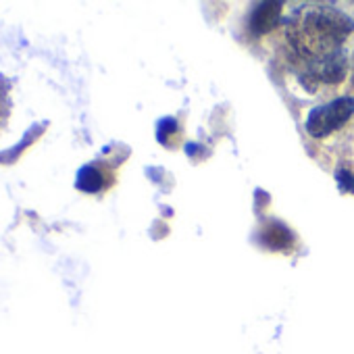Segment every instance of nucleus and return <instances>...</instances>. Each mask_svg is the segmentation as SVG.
Segmentation results:
<instances>
[{"instance_id": "1", "label": "nucleus", "mask_w": 354, "mask_h": 354, "mask_svg": "<svg viewBox=\"0 0 354 354\" xmlns=\"http://www.w3.org/2000/svg\"><path fill=\"white\" fill-rule=\"evenodd\" d=\"M352 32L354 21L344 11L333 7H308L292 17L286 38L292 55L310 65L339 53Z\"/></svg>"}, {"instance_id": "2", "label": "nucleus", "mask_w": 354, "mask_h": 354, "mask_svg": "<svg viewBox=\"0 0 354 354\" xmlns=\"http://www.w3.org/2000/svg\"><path fill=\"white\" fill-rule=\"evenodd\" d=\"M352 115H354V98L339 96L310 111V115L306 117V131L313 138H327L329 133L346 125Z\"/></svg>"}, {"instance_id": "3", "label": "nucleus", "mask_w": 354, "mask_h": 354, "mask_svg": "<svg viewBox=\"0 0 354 354\" xmlns=\"http://www.w3.org/2000/svg\"><path fill=\"white\" fill-rule=\"evenodd\" d=\"M346 73H348V59H346L344 50H339L327 59L306 65V71L302 77H304L306 88L315 90L319 84H327V86L339 84L346 77Z\"/></svg>"}, {"instance_id": "4", "label": "nucleus", "mask_w": 354, "mask_h": 354, "mask_svg": "<svg viewBox=\"0 0 354 354\" xmlns=\"http://www.w3.org/2000/svg\"><path fill=\"white\" fill-rule=\"evenodd\" d=\"M281 19V5L279 3H261L254 7L252 15H250V32L252 36H263L267 32H271Z\"/></svg>"}, {"instance_id": "5", "label": "nucleus", "mask_w": 354, "mask_h": 354, "mask_svg": "<svg viewBox=\"0 0 354 354\" xmlns=\"http://www.w3.org/2000/svg\"><path fill=\"white\" fill-rule=\"evenodd\" d=\"M77 188L84 192H98L102 188V173L96 167H84L80 171Z\"/></svg>"}, {"instance_id": "6", "label": "nucleus", "mask_w": 354, "mask_h": 354, "mask_svg": "<svg viewBox=\"0 0 354 354\" xmlns=\"http://www.w3.org/2000/svg\"><path fill=\"white\" fill-rule=\"evenodd\" d=\"M267 242L275 248H283L286 244L292 242V234L288 232V227L277 225V227H269L267 230Z\"/></svg>"}, {"instance_id": "7", "label": "nucleus", "mask_w": 354, "mask_h": 354, "mask_svg": "<svg viewBox=\"0 0 354 354\" xmlns=\"http://www.w3.org/2000/svg\"><path fill=\"white\" fill-rule=\"evenodd\" d=\"M350 80L354 84V55H352V63H350Z\"/></svg>"}]
</instances>
